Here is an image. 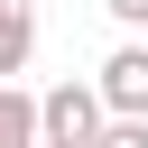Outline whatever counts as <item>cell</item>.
Segmentation results:
<instances>
[{
	"instance_id": "7",
	"label": "cell",
	"mask_w": 148,
	"mask_h": 148,
	"mask_svg": "<svg viewBox=\"0 0 148 148\" xmlns=\"http://www.w3.org/2000/svg\"><path fill=\"white\" fill-rule=\"evenodd\" d=\"M37 148H56V139H37Z\"/></svg>"
},
{
	"instance_id": "4",
	"label": "cell",
	"mask_w": 148,
	"mask_h": 148,
	"mask_svg": "<svg viewBox=\"0 0 148 148\" xmlns=\"http://www.w3.org/2000/svg\"><path fill=\"white\" fill-rule=\"evenodd\" d=\"M0 148H37V92L0 83Z\"/></svg>"
},
{
	"instance_id": "6",
	"label": "cell",
	"mask_w": 148,
	"mask_h": 148,
	"mask_svg": "<svg viewBox=\"0 0 148 148\" xmlns=\"http://www.w3.org/2000/svg\"><path fill=\"white\" fill-rule=\"evenodd\" d=\"M102 9H111V18H120V28H130V37H139V28H148V0H102Z\"/></svg>"
},
{
	"instance_id": "5",
	"label": "cell",
	"mask_w": 148,
	"mask_h": 148,
	"mask_svg": "<svg viewBox=\"0 0 148 148\" xmlns=\"http://www.w3.org/2000/svg\"><path fill=\"white\" fill-rule=\"evenodd\" d=\"M92 148H148V111H111L92 130Z\"/></svg>"
},
{
	"instance_id": "2",
	"label": "cell",
	"mask_w": 148,
	"mask_h": 148,
	"mask_svg": "<svg viewBox=\"0 0 148 148\" xmlns=\"http://www.w3.org/2000/svg\"><path fill=\"white\" fill-rule=\"evenodd\" d=\"M92 92H102V111H148V37L111 46L102 74H92Z\"/></svg>"
},
{
	"instance_id": "3",
	"label": "cell",
	"mask_w": 148,
	"mask_h": 148,
	"mask_svg": "<svg viewBox=\"0 0 148 148\" xmlns=\"http://www.w3.org/2000/svg\"><path fill=\"white\" fill-rule=\"evenodd\" d=\"M28 56H37V0H0V83L28 74Z\"/></svg>"
},
{
	"instance_id": "1",
	"label": "cell",
	"mask_w": 148,
	"mask_h": 148,
	"mask_svg": "<svg viewBox=\"0 0 148 148\" xmlns=\"http://www.w3.org/2000/svg\"><path fill=\"white\" fill-rule=\"evenodd\" d=\"M102 120H111V111H102L92 83H56V92H37V139H56V148H92Z\"/></svg>"
}]
</instances>
